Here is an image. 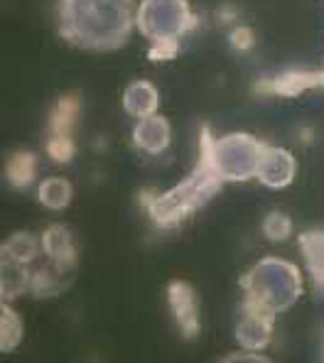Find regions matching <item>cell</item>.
Instances as JSON below:
<instances>
[{"label":"cell","instance_id":"cell-18","mask_svg":"<svg viewBox=\"0 0 324 363\" xmlns=\"http://www.w3.org/2000/svg\"><path fill=\"white\" fill-rule=\"evenodd\" d=\"M42 250V241H37L33 233L28 231H20L13 233L3 241V248H0V258H10V260H18V263H33V260L40 255Z\"/></svg>","mask_w":324,"mask_h":363},{"label":"cell","instance_id":"cell-16","mask_svg":"<svg viewBox=\"0 0 324 363\" xmlns=\"http://www.w3.org/2000/svg\"><path fill=\"white\" fill-rule=\"evenodd\" d=\"M37 174V157L28 150H18L8 157L5 162V179L15 189H25V186L33 184Z\"/></svg>","mask_w":324,"mask_h":363},{"label":"cell","instance_id":"cell-24","mask_svg":"<svg viewBox=\"0 0 324 363\" xmlns=\"http://www.w3.org/2000/svg\"><path fill=\"white\" fill-rule=\"evenodd\" d=\"M228 40H231L233 50H238V52H248L253 45H256V35H253V30L246 28V25H238V28H233Z\"/></svg>","mask_w":324,"mask_h":363},{"label":"cell","instance_id":"cell-7","mask_svg":"<svg viewBox=\"0 0 324 363\" xmlns=\"http://www.w3.org/2000/svg\"><path fill=\"white\" fill-rule=\"evenodd\" d=\"M275 314L260 312L251 304H241V317L236 322V341L246 351H263L273 339Z\"/></svg>","mask_w":324,"mask_h":363},{"label":"cell","instance_id":"cell-17","mask_svg":"<svg viewBox=\"0 0 324 363\" xmlns=\"http://www.w3.org/2000/svg\"><path fill=\"white\" fill-rule=\"evenodd\" d=\"M72 196H74V186H72V182L65 177H47L37 186V199L50 211H60V209H65V206H69Z\"/></svg>","mask_w":324,"mask_h":363},{"label":"cell","instance_id":"cell-19","mask_svg":"<svg viewBox=\"0 0 324 363\" xmlns=\"http://www.w3.org/2000/svg\"><path fill=\"white\" fill-rule=\"evenodd\" d=\"M77 116H79V99L77 96H62L57 101L55 111H52L50 133H55V135H72Z\"/></svg>","mask_w":324,"mask_h":363},{"label":"cell","instance_id":"cell-22","mask_svg":"<svg viewBox=\"0 0 324 363\" xmlns=\"http://www.w3.org/2000/svg\"><path fill=\"white\" fill-rule=\"evenodd\" d=\"M45 147H47V155L60 164H67L69 160L74 157V152H77V145H74L72 135H55V133H50Z\"/></svg>","mask_w":324,"mask_h":363},{"label":"cell","instance_id":"cell-5","mask_svg":"<svg viewBox=\"0 0 324 363\" xmlns=\"http://www.w3.org/2000/svg\"><path fill=\"white\" fill-rule=\"evenodd\" d=\"M196 15L187 0H140L135 13V28L150 42L179 40L194 30Z\"/></svg>","mask_w":324,"mask_h":363},{"label":"cell","instance_id":"cell-4","mask_svg":"<svg viewBox=\"0 0 324 363\" xmlns=\"http://www.w3.org/2000/svg\"><path fill=\"white\" fill-rule=\"evenodd\" d=\"M268 143L248 135V133H231L224 138H211L209 128L201 125L199 160H204L224 182H246L256 177L260 157Z\"/></svg>","mask_w":324,"mask_h":363},{"label":"cell","instance_id":"cell-15","mask_svg":"<svg viewBox=\"0 0 324 363\" xmlns=\"http://www.w3.org/2000/svg\"><path fill=\"white\" fill-rule=\"evenodd\" d=\"M74 272L57 268L55 263H50L47 268H40L33 272V282H30V290L35 297H57L69 287Z\"/></svg>","mask_w":324,"mask_h":363},{"label":"cell","instance_id":"cell-13","mask_svg":"<svg viewBox=\"0 0 324 363\" xmlns=\"http://www.w3.org/2000/svg\"><path fill=\"white\" fill-rule=\"evenodd\" d=\"M300 250L307 260L315 290L324 295V231H307L300 236Z\"/></svg>","mask_w":324,"mask_h":363},{"label":"cell","instance_id":"cell-23","mask_svg":"<svg viewBox=\"0 0 324 363\" xmlns=\"http://www.w3.org/2000/svg\"><path fill=\"white\" fill-rule=\"evenodd\" d=\"M179 55V40H160L152 42V47L147 50V60L150 62H169Z\"/></svg>","mask_w":324,"mask_h":363},{"label":"cell","instance_id":"cell-1","mask_svg":"<svg viewBox=\"0 0 324 363\" xmlns=\"http://www.w3.org/2000/svg\"><path fill=\"white\" fill-rule=\"evenodd\" d=\"M135 13L133 0H60L57 32L79 50L113 52L128 42Z\"/></svg>","mask_w":324,"mask_h":363},{"label":"cell","instance_id":"cell-2","mask_svg":"<svg viewBox=\"0 0 324 363\" xmlns=\"http://www.w3.org/2000/svg\"><path fill=\"white\" fill-rule=\"evenodd\" d=\"M243 304L268 314H280L300 300L302 275L300 268L283 258H263L241 277Z\"/></svg>","mask_w":324,"mask_h":363},{"label":"cell","instance_id":"cell-11","mask_svg":"<svg viewBox=\"0 0 324 363\" xmlns=\"http://www.w3.org/2000/svg\"><path fill=\"white\" fill-rule=\"evenodd\" d=\"M42 250L50 255V260L62 270L74 272L77 268V245H74V236L65 223H55L47 226L42 233Z\"/></svg>","mask_w":324,"mask_h":363},{"label":"cell","instance_id":"cell-21","mask_svg":"<svg viewBox=\"0 0 324 363\" xmlns=\"http://www.w3.org/2000/svg\"><path fill=\"white\" fill-rule=\"evenodd\" d=\"M292 233V221L288 213L283 211H270L268 216L263 218V236L273 243H283Z\"/></svg>","mask_w":324,"mask_h":363},{"label":"cell","instance_id":"cell-14","mask_svg":"<svg viewBox=\"0 0 324 363\" xmlns=\"http://www.w3.org/2000/svg\"><path fill=\"white\" fill-rule=\"evenodd\" d=\"M0 265H3V277H0V297H3V302L25 295L30 290V282H33V272L25 268V263H18V260L10 258H0Z\"/></svg>","mask_w":324,"mask_h":363},{"label":"cell","instance_id":"cell-20","mask_svg":"<svg viewBox=\"0 0 324 363\" xmlns=\"http://www.w3.org/2000/svg\"><path fill=\"white\" fill-rule=\"evenodd\" d=\"M20 341H23V319L8 307V302H3L0 307V351L8 354Z\"/></svg>","mask_w":324,"mask_h":363},{"label":"cell","instance_id":"cell-9","mask_svg":"<svg viewBox=\"0 0 324 363\" xmlns=\"http://www.w3.org/2000/svg\"><path fill=\"white\" fill-rule=\"evenodd\" d=\"M324 86V69L322 72H285L273 79H260L256 82L253 91L256 94H273L283 96V99H295V96L305 94L307 89Z\"/></svg>","mask_w":324,"mask_h":363},{"label":"cell","instance_id":"cell-3","mask_svg":"<svg viewBox=\"0 0 324 363\" xmlns=\"http://www.w3.org/2000/svg\"><path fill=\"white\" fill-rule=\"evenodd\" d=\"M221 184H224V179L204 160H199L194 172L187 179L179 182L174 189L164 191V194L147 201V213H150L155 226L174 228L184 218L192 216L196 209H201L209 199H214L219 194Z\"/></svg>","mask_w":324,"mask_h":363},{"label":"cell","instance_id":"cell-6","mask_svg":"<svg viewBox=\"0 0 324 363\" xmlns=\"http://www.w3.org/2000/svg\"><path fill=\"white\" fill-rule=\"evenodd\" d=\"M167 302L184 339H196L199 336V300H196L194 287L184 280L169 282Z\"/></svg>","mask_w":324,"mask_h":363},{"label":"cell","instance_id":"cell-12","mask_svg":"<svg viewBox=\"0 0 324 363\" xmlns=\"http://www.w3.org/2000/svg\"><path fill=\"white\" fill-rule=\"evenodd\" d=\"M160 96L150 82H133L123 91V108L133 118H145V116L157 113Z\"/></svg>","mask_w":324,"mask_h":363},{"label":"cell","instance_id":"cell-25","mask_svg":"<svg viewBox=\"0 0 324 363\" xmlns=\"http://www.w3.org/2000/svg\"><path fill=\"white\" fill-rule=\"evenodd\" d=\"M224 363H236V361H253V363H265L268 359L265 356H258V354H231L226 359H221Z\"/></svg>","mask_w":324,"mask_h":363},{"label":"cell","instance_id":"cell-8","mask_svg":"<svg viewBox=\"0 0 324 363\" xmlns=\"http://www.w3.org/2000/svg\"><path fill=\"white\" fill-rule=\"evenodd\" d=\"M297 172V162L292 157L290 150L285 147H265L263 157H260L256 179L263 186H270V189H285L288 184H292Z\"/></svg>","mask_w":324,"mask_h":363},{"label":"cell","instance_id":"cell-10","mask_svg":"<svg viewBox=\"0 0 324 363\" xmlns=\"http://www.w3.org/2000/svg\"><path fill=\"white\" fill-rule=\"evenodd\" d=\"M169 138H172L169 121L157 113L145 116L133 128V143L147 155H162L169 147Z\"/></svg>","mask_w":324,"mask_h":363}]
</instances>
